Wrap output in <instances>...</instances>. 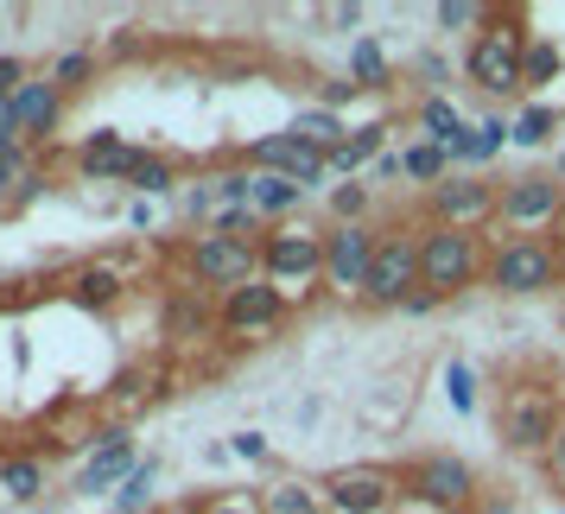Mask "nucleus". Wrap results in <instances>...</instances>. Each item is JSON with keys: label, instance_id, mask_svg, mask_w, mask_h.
<instances>
[{"label": "nucleus", "instance_id": "f257e3e1", "mask_svg": "<svg viewBox=\"0 0 565 514\" xmlns=\"http://www.w3.org/2000/svg\"><path fill=\"white\" fill-rule=\"evenodd\" d=\"M527 45H534L527 13H521V7H489V26L477 32L470 52H463V77L477 83L483 96H527V83H521Z\"/></svg>", "mask_w": 565, "mask_h": 514}, {"label": "nucleus", "instance_id": "f03ea898", "mask_svg": "<svg viewBox=\"0 0 565 514\" xmlns=\"http://www.w3.org/2000/svg\"><path fill=\"white\" fill-rule=\"evenodd\" d=\"M489 280V235L483 229H445V223H419V286L438 306L458 299L470 286Z\"/></svg>", "mask_w": 565, "mask_h": 514}, {"label": "nucleus", "instance_id": "7ed1b4c3", "mask_svg": "<svg viewBox=\"0 0 565 514\" xmlns=\"http://www.w3.org/2000/svg\"><path fill=\"white\" fill-rule=\"evenodd\" d=\"M489 292L502 299H540L565 286V255L553 235H489Z\"/></svg>", "mask_w": 565, "mask_h": 514}, {"label": "nucleus", "instance_id": "20e7f679", "mask_svg": "<svg viewBox=\"0 0 565 514\" xmlns=\"http://www.w3.org/2000/svg\"><path fill=\"white\" fill-rule=\"evenodd\" d=\"M260 280H274L292 299H311V286H324V229H311V223H274V229L260 235Z\"/></svg>", "mask_w": 565, "mask_h": 514}, {"label": "nucleus", "instance_id": "39448f33", "mask_svg": "<svg viewBox=\"0 0 565 514\" xmlns=\"http://www.w3.org/2000/svg\"><path fill=\"white\" fill-rule=\"evenodd\" d=\"M559 426H565L559 387H546V382H514L509 394H502V407H495V432H502V445L521 451V458H546L553 438H559Z\"/></svg>", "mask_w": 565, "mask_h": 514}, {"label": "nucleus", "instance_id": "423d86ee", "mask_svg": "<svg viewBox=\"0 0 565 514\" xmlns=\"http://www.w3.org/2000/svg\"><path fill=\"white\" fill-rule=\"evenodd\" d=\"M401 495L413 508H433V514H470L483 502L477 470L463 458H451V451H426V458L401 463Z\"/></svg>", "mask_w": 565, "mask_h": 514}, {"label": "nucleus", "instance_id": "0eeeda50", "mask_svg": "<svg viewBox=\"0 0 565 514\" xmlns=\"http://www.w3.org/2000/svg\"><path fill=\"white\" fill-rule=\"evenodd\" d=\"M419 292V223L413 229H382V248H375V267H369V286H362V306L369 311H401Z\"/></svg>", "mask_w": 565, "mask_h": 514}, {"label": "nucleus", "instance_id": "6e6552de", "mask_svg": "<svg viewBox=\"0 0 565 514\" xmlns=\"http://www.w3.org/2000/svg\"><path fill=\"white\" fill-rule=\"evenodd\" d=\"M565 216V184L553 172H514L502 179V210H495V235H553Z\"/></svg>", "mask_w": 565, "mask_h": 514}, {"label": "nucleus", "instance_id": "1a4fd4ad", "mask_svg": "<svg viewBox=\"0 0 565 514\" xmlns=\"http://www.w3.org/2000/svg\"><path fill=\"white\" fill-rule=\"evenodd\" d=\"M318 489L331 514H394V502H407L394 463H337L331 476H318Z\"/></svg>", "mask_w": 565, "mask_h": 514}, {"label": "nucleus", "instance_id": "9d476101", "mask_svg": "<svg viewBox=\"0 0 565 514\" xmlns=\"http://www.w3.org/2000/svg\"><path fill=\"white\" fill-rule=\"evenodd\" d=\"M184 267H191V286H204V292H216V299H230V292H242V286L260 280V242L198 235L191 255H184Z\"/></svg>", "mask_w": 565, "mask_h": 514}, {"label": "nucleus", "instance_id": "9b49d317", "mask_svg": "<svg viewBox=\"0 0 565 514\" xmlns=\"http://www.w3.org/2000/svg\"><path fill=\"white\" fill-rule=\"evenodd\" d=\"M375 248H382V229L375 223H331L324 229V292L331 299H362L369 267H375Z\"/></svg>", "mask_w": 565, "mask_h": 514}, {"label": "nucleus", "instance_id": "f8f14e48", "mask_svg": "<svg viewBox=\"0 0 565 514\" xmlns=\"http://www.w3.org/2000/svg\"><path fill=\"white\" fill-rule=\"evenodd\" d=\"M495 210H502V184L477 179V172H451V179L426 191V223L445 229H495Z\"/></svg>", "mask_w": 565, "mask_h": 514}, {"label": "nucleus", "instance_id": "ddd939ff", "mask_svg": "<svg viewBox=\"0 0 565 514\" xmlns=\"http://www.w3.org/2000/svg\"><path fill=\"white\" fill-rule=\"evenodd\" d=\"M286 311H292V299H286L274 280H255V286H242V292H230L223 306H216V331L223 336H274L286 324Z\"/></svg>", "mask_w": 565, "mask_h": 514}, {"label": "nucleus", "instance_id": "4468645a", "mask_svg": "<svg viewBox=\"0 0 565 514\" xmlns=\"http://www.w3.org/2000/svg\"><path fill=\"white\" fill-rule=\"evenodd\" d=\"M242 165H248V172H274V179H299L306 191L331 172V159L311 153L299 133H260V140H248V147H242Z\"/></svg>", "mask_w": 565, "mask_h": 514}, {"label": "nucleus", "instance_id": "2eb2a0df", "mask_svg": "<svg viewBox=\"0 0 565 514\" xmlns=\"http://www.w3.org/2000/svg\"><path fill=\"white\" fill-rule=\"evenodd\" d=\"M134 470H140V458H134L128 426H108V432L96 438V451L83 458V470H77V483H71V489L96 502V495H108V489H121V483H128Z\"/></svg>", "mask_w": 565, "mask_h": 514}, {"label": "nucleus", "instance_id": "dca6fc26", "mask_svg": "<svg viewBox=\"0 0 565 514\" xmlns=\"http://www.w3.org/2000/svg\"><path fill=\"white\" fill-rule=\"evenodd\" d=\"M13 121H20V140L26 147H39V140H52L57 128H64V89H57L52 77H32L20 83V96H13Z\"/></svg>", "mask_w": 565, "mask_h": 514}, {"label": "nucleus", "instance_id": "f3484780", "mask_svg": "<svg viewBox=\"0 0 565 514\" xmlns=\"http://www.w3.org/2000/svg\"><path fill=\"white\" fill-rule=\"evenodd\" d=\"M413 121H419V140H433L451 153V165H470V121H463V108L451 96H426V103L413 108Z\"/></svg>", "mask_w": 565, "mask_h": 514}, {"label": "nucleus", "instance_id": "a211bd4d", "mask_svg": "<svg viewBox=\"0 0 565 514\" xmlns=\"http://www.w3.org/2000/svg\"><path fill=\"white\" fill-rule=\"evenodd\" d=\"M134 153H140V147H128V140H121L115 128H96V133H89V140L77 147V179H83V184H108V179L128 184Z\"/></svg>", "mask_w": 565, "mask_h": 514}, {"label": "nucleus", "instance_id": "6ab92c4d", "mask_svg": "<svg viewBox=\"0 0 565 514\" xmlns=\"http://www.w3.org/2000/svg\"><path fill=\"white\" fill-rule=\"evenodd\" d=\"M64 299L83 311H115L128 299V280H121V267H108V260H83L64 274Z\"/></svg>", "mask_w": 565, "mask_h": 514}, {"label": "nucleus", "instance_id": "aec40b11", "mask_svg": "<svg viewBox=\"0 0 565 514\" xmlns=\"http://www.w3.org/2000/svg\"><path fill=\"white\" fill-rule=\"evenodd\" d=\"M255 210H260L267 229H274V223H292V216L306 210V184L299 179H274V172H255Z\"/></svg>", "mask_w": 565, "mask_h": 514}, {"label": "nucleus", "instance_id": "412c9836", "mask_svg": "<svg viewBox=\"0 0 565 514\" xmlns=\"http://www.w3.org/2000/svg\"><path fill=\"white\" fill-rule=\"evenodd\" d=\"M387 133H394V121H362V128H350V140L331 153V172H350L356 179L362 165H375L387 153Z\"/></svg>", "mask_w": 565, "mask_h": 514}, {"label": "nucleus", "instance_id": "4be33fe9", "mask_svg": "<svg viewBox=\"0 0 565 514\" xmlns=\"http://www.w3.org/2000/svg\"><path fill=\"white\" fill-rule=\"evenodd\" d=\"M260 508L267 514H331L324 508V489L306 483V476H274V483H260Z\"/></svg>", "mask_w": 565, "mask_h": 514}, {"label": "nucleus", "instance_id": "5701e85b", "mask_svg": "<svg viewBox=\"0 0 565 514\" xmlns=\"http://www.w3.org/2000/svg\"><path fill=\"white\" fill-rule=\"evenodd\" d=\"M0 495L39 502V495H45V458H32V451H0Z\"/></svg>", "mask_w": 565, "mask_h": 514}, {"label": "nucleus", "instance_id": "b1692460", "mask_svg": "<svg viewBox=\"0 0 565 514\" xmlns=\"http://www.w3.org/2000/svg\"><path fill=\"white\" fill-rule=\"evenodd\" d=\"M286 133H299V140H306L311 153H324V159H331L337 147L350 140V128H343V115H331V108H299V115H292V128H286Z\"/></svg>", "mask_w": 565, "mask_h": 514}, {"label": "nucleus", "instance_id": "393cba45", "mask_svg": "<svg viewBox=\"0 0 565 514\" xmlns=\"http://www.w3.org/2000/svg\"><path fill=\"white\" fill-rule=\"evenodd\" d=\"M401 179L438 191V184L451 179V153H445V147H433V140H407V147H401Z\"/></svg>", "mask_w": 565, "mask_h": 514}, {"label": "nucleus", "instance_id": "a878e982", "mask_svg": "<svg viewBox=\"0 0 565 514\" xmlns=\"http://www.w3.org/2000/svg\"><path fill=\"white\" fill-rule=\"evenodd\" d=\"M128 184H134V197H147V204H153V197H166V191L179 184V159H172V153H147V147H140V153H134Z\"/></svg>", "mask_w": 565, "mask_h": 514}, {"label": "nucleus", "instance_id": "bb28decb", "mask_svg": "<svg viewBox=\"0 0 565 514\" xmlns=\"http://www.w3.org/2000/svg\"><path fill=\"white\" fill-rule=\"evenodd\" d=\"M96 71H103V52H89V45H71V52H57V57H52V71H45V77H52L64 96H77V89H89V83H96Z\"/></svg>", "mask_w": 565, "mask_h": 514}, {"label": "nucleus", "instance_id": "cd10ccee", "mask_svg": "<svg viewBox=\"0 0 565 514\" xmlns=\"http://www.w3.org/2000/svg\"><path fill=\"white\" fill-rule=\"evenodd\" d=\"M350 83H356V89H387V83H394V64H387L382 39H356V45H350Z\"/></svg>", "mask_w": 565, "mask_h": 514}, {"label": "nucleus", "instance_id": "c85d7f7f", "mask_svg": "<svg viewBox=\"0 0 565 514\" xmlns=\"http://www.w3.org/2000/svg\"><path fill=\"white\" fill-rule=\"evenodd\" d=\"M559 71H565V52L553 45V39H534V45H527V64H521V83H527V96H540L546 83H559Z\"/></svg>", "mask_w": 565, "mask_h": 514}, {"label": "nucleus", "instance_id": "c756f323", "mask_svg": "<svg viewBox=\"0 0 565 514\" xmlns=\"http://www.w3.org/2000/svg\"><path fill=\"white\" fill-rule=\"evenodd\" d=\"M559 121L565 115L553 103H527L521 115H514V147H546V140L559 133Z\"/></svg>", "mask_w": 565, "mask_h": 514}, {"label": "nucleus", "instance_id": "7c9ffc66", "mask_svg": "<svg viewBox=\"0 0 565 514\" xmlns=\"http://www.w3.org/2000/svg\"><path fill=\"white\" fill-rule=\"evenodd\" d=\"M153 483H159V458H140V470L115 489V514H147L153 508Z\"/></svg>", "mask_w": 565, "mask_h": 514}, {"label": "nucleus", "instance_id": "2f4dec72", "mask_svg": "<svg viewBox=\"0 0 565 514\" xmlns=\"http://www.w3.org/2000/svg\"><path fill=\"white\" fill-rule=\"evenodd\" d=\"M514 140V121H502V115H489V121H477V133H470V165H489V159H502V147Z\"/></svg>", "mask_w": 565, "mask_h": 514}, {"label": "nucleus", "instance_id": "473e14b6", "mask_svg": "<svg viewBox=\"0 0 565 514\" xmlns=\"http://www.w3.org/2000/svg\"><path fill=\"white\" fill-rule=\"evenodd\" d=\"M198 514H267L260 508V489H210V495H191Z\"/></svg>", "mask_w": 565, "mask_h": 514}, {"label": "nucleus", "instance_id": "72a5a7b5", "mask_svg": "<svg viewBox=\"0 0 565 514\" xmlns=\"http://www.w3.org/2000/svg\"><path fill=\"white\" fill-rule=\"evenodd\" d=\"M210 191L223 197V210H242V204H255V172L248 165H230L223 179H210Z\"/></svg>", "mask_w": 565, "mask_h": 514}, {"label": "nucleus", "instance_id": "f704fd0d", "mask_svg": "<svg viewBox=\"0 0 565 514\" xmlns=\"http://www.w3.org/2000/svg\"><path fill=\"white\" fill-rule=\"evenodd\" d=\"M331 223H369V184H337L331 191Z\"/></svg>", "mask_w": 565, "mask_h": 514}, {"label": "nucleus", "instance_id": "c9c22d12", "mask_svg": "<svg viewBox=\"0 0 565 514\" xmlns=\"http://www.w3.org/2000/svg\"><path fill=\"white\" fill-rule=\"evenodd\" d=\"M166 331H172V336H204L210 331V311L184 292V299H172V311H166Z\"/></svg>", "mask_w": 565, "mask_h": 514}, {"label": "nucleus", "instance_id": "e433bc0d", "mask_svg": "<svg viewBox=\"0 0 565 514\" xmlns=\"http://www.w3.org/2000/svg\"><path fill=\"white\" fill-rule=\"evenodd\" d=\"M433 20H438V32H470V26H489V7H477V0H445Z\"/></svg>", "mask_w": 565, "mask_h": 514}, {"label": "nucleus", "instance_id": "4c0bfd02", "mask_svg": "<svg viewBox=\"0 0 565 514\" xmlns=\"http://www.w3.org/2000/svg\"><path fill=\"white\" fill-rule=\"evenodd\" d=\"M26 172H32L26 153H0V197H7V204H13V191L26 184Z\"/></svg>", "mask_w": 565, "mask_h": 514}, {"label": "nucleus", "instance_id": "58836bf2", "mask_svg": "<svg viewBox=\"0 0 565 514\" xmlns=\"http://www.w3.org/2000/svg\"><path fill=\"white\" fill-rule=\"evenodd\" d=\"M445 394H451V407H458V413L477 407V394H470V368H463V362H451V368H445Z\"/></svg>", "mask_w": 565, "mask_h": 514}, {"label": "nucleus", "instance_id": "ea45409f", "mask_svg": "<svg viewBox=\"0 0 565 514\" xmlns=\"http://www.w3.org/2000/svg\"><path fill=\"white\" fill-rule=\"evenodd\" d=\"M20 83H32L26 57H0V103H13V96H20Z\"/></svg>", "mask_w": 565, "mask_h": 514}, {"label": "nucleus", "instance_id": "a19ab883", "mask_svg": "<svg viewBox=\"0 0 565 514\" xmlns=\"http://www.w3.org/2000/svg\"><path fill=\"white\" fill-rule=\"evenodd\" d=\"M230 458H242V463H267V438H260V432H235V438H230Z\"/></svg>", "mask_w": 565, "mask_h": 514}, {"label": "nucleus", "instance_id": "79ce46f5", "mask_svg": "<svg viewBox=\"0 0 565 514\" xmlns=\"http://www.w3.org/2000/svg\"><path fill=\"white\" fill-rule=\"evenodd\" d=\"M216 191H210V179L204 184H191V191H184V216H191V223H204V216H216Z\"/></svg>", "mask_w": 565, "mask_h": 514}, {"label": "nucleus", "instance_id": "37998d69", "mask_svg": "<svg viewBox=\"0 0 565 514\" xmlns=\"http://www.w3.org/2000/svg\"><path fill=\"white\" fill-rule=\"evenodd\" d=\"M0 153H26V140H20V121H13V108L0 103Z\"/></svg>", "mask_w": 565, "mask_h": 514}, {"label": "nucleus", "instance_id": "c03bdc74", "mask_svg": "<svg viewBox=\"0 0 565 514\" xmlns=\"http://www.w3.org/2000/svg\"><path fill=\"white\" fill-rule=\"evenodd\" d=\"M546 483H559V495H565V426H559V438H553V451H546Z\"/></svg>", "mask_w": 565, "mask_h": 514}, {"label": "nucleus", "instance_id": "a18cd8bd", "mask_svg": "<svg viewBox=\"0 0 565 514\" xmlns=\"http://www.w3.org/2000/svg\"><path fill=\"white\" fill-rule=\"evenodd\" d=\"M140 52H147V39H140L134 26H121L115 39H108V57H140Z\"/></svg>", "mask_w": 565, "mask_h": 514}, {"label": "nucleus", "instance_id": "49530a36", "mask_svg": "<svg viewBox=\"0 0 565 514\" xmlns=\"http://www.w3.org/2000/svg\"><path fill=\"white\" fill-rule=\"evenodd\" d=\"M356 96H362V89H356L350 77H343V83H324V103H318V108H331V115H337V108H343V103H356Z\"/></svg>", "mask_w": 565, "mask_h": 514}, {"label": "nucleus", "instance_id": "de8ad7c7", "mask_svg": "<svg viewBox=\"0 0 565 514\" xmlns=\"http://www.w3.org/2000/svg\"><path fill=\"white\" fill-rule=\"evenodd\" d=\"M413 77H419V83H445L451 71H445V57H438V52H426L419 64H413Z\"/></svg>", "mask_w": 565, "mask_h": 514}, {"label": "nucleus", "instance_id": "09e8293b", "mask_svg": "<svg viewBox=\"0 0 565 514\" xmlns=\"http://www.w3.org/2000/svg\"><path fill=\"white\" fill-rule=\"evenodd\" d=\"M324 20H331L337 32H356V26H362V7H356V0H350V7H331Z\"/></svg>", "mask_w": 565, "mask_h": 514}, {"label": "nucleus", "instance_id": "8fccbe9b", "mask_svg": "<svg viewBox=\"0 0 565 514\" xmlns=\"http://www.w3.org/2000/svg\"><path fill=\"white\" fill-rule=\"evenodd\" d=\"M470 514H514V495H483Z\"/></svg>", "mask_w": 565, "mask_h": 514}, {"label": "nucleus", "instance_id": "3c124183", "mask_svg": "<svg viewBox=\"0 0 565 514\" xmlns=\"http://www.w3.org/2000/svg\"><path fill=\"white\" fill-rule=\"evenodd\" d=\"M369 172H375V179H401V153H382Z\"/></svg>", "mask_w": 565, "mask_h": 514}, {"label": "nucleus", "instance_id": "603ef678", "mask_svg": "<svg viewBox=\"0 0 565 514\" xmlns=\"http://www.w3.org/2000/svg\"><path fill=\"white\" fill-rule=\"evenodd\" d=\"M128 223H134V229H147V223H153V204H147V197H134V210H128Z\"/></svg>", "mask_w": 565, "mask_h": 514}, {"label": "nucleus", "instance_id": "864d4df0", "mask_svg": "<svg viewBox=\"0 0 565 514\" xmlns=\"http://www.w3.org/2000/svg\"><path fill=\"white\" fill-rule=\"evenodd\" d=\"M553 179L565 184V147H559V153H553Z\"/></svg>", "mask_w": 565, "mask_h": 514}, {"label": "nucleus", "instance_id": "5fc2aeb1", "mask_svg": "<svg viewBox=\"0 0 565 514\" xmlns=\"http://www.w3.org/2000/svg\"><path fill=\"white\" fill-rule=\"evenodd\" d=\"M166 514H198V502H172V508H166Z\"/></svg>", "mask_w": 565, "mask_h": 514}, {"label": "nucleus", "instance_id": "6e6d98bb", "mask_svg": "<svg viewBox=\"0 0 565 514\" xmlns=\"http://www.w3.org/2000/svg\"><path fill=\"white\" fill-rule=\"evenodd\" d=\"M553 242H559V255H565V216H559V229H553Z\"/></svg>", "mask_w": 565, "mask_h": 514}]
</instances>
